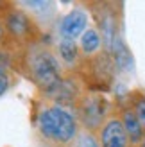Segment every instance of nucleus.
I'll list each match as a JSON object with an SVG mask.
<instances>
[{"mask_svg": "<svg viewBox=\"0 0 145 147\" xmlns=\"http://www.w3.org/2000/svg\"><path fill=\"white\" fill-rule=\"evenodd\" d=\"M113 106H115V111H117V115H118L122 126H124V129H126L127 136H129V140H131V145L133 147L140 145V142L145 138V133H143L138 119H136L133 108L129 106V102L126 100V97L122 100H117Z\"/></svg>", "mask_w": 145, "mask_h": 147, "instance_id": "nucleus-8", "label": "nucleus"}, {"mask_svg": "<svg viewBox=\"0 0 145 147\" xmlns=\"http://www.w3.org/2000/svg\"><path fill=\"white\" fill-rule=\"evenodd\" d=\"M23 52V68L27 77L34 83L38 92L45 97H50L64 77L63 67L57 61L54 49H50L45 43H34L21 50Z\"/></svg>", "mask_w": 145, "mask_h": 147, "instance_id": "nucleus-1", "label": "nucleus"}, {"mask_svg": "<svg viewBox=\"0 0 145 147\" xmlns=\"http://www.w3.org/2000/svg\"><path fill=\"white\" fill-rule=\"evenodd\" d=\"M77 70V79L83 83L86 92H99L104 93L113 88L115 74H117V67L111 54L104 49L102 52L95 56L83 57L79 65L75 67Z\"/></svg>", "mask_w": 145, "mask_h": 147, "instance_id": "nucleus-3", "label": "nucleus"}, {"mask_svg": "<svg viewBox=\"0 0 145 147\" xmlns=\"http://www.w3.org/2000/svg\"><path fill=\"white\" fill-rule=\"evenodd\" d=\"M74 113L77 117L79 127L97 135L100 127L113 113V104L104 93L99 92H84L74 106Z\"/></svg>", "mask_w": 145, "mask_h": 147, "instance_id": "nucleus-4", "label": "nucleus"}, {"mask_svg": "<svg viewBox=\"0 0 145 147\" xmlns=\"http://www.w3.org/2000/svg\"><path fill=\"white\" fill-rule=\"evenodd\" d=\"M18 5L38 24L40 29L52 25L56 18V4L48 0H25V2H18Z\"/></svg>", "mask_w": 145, "mask_h": 147, "instance_id": "nucleus-9", "label": "nucleus"}, {"mask_svg": "<svg viewBox=\"0 0 145 147\" xmlns=\"http://www.w3.org/2000/svg\"><path fill=\"white\" fill-rule=\"evenodd\" d=\"M11 63H13V56L0 49V72H9Z\"/></svg>", "mask_w": 145, "mask_h": 147, "instance_id": "nucleus-15", "label": "nucleus"}, {"mask_svg": "<svg viewBox=\"0 0 145 147\" xmlns=\"http://www.w3.org/2000/svg\"><path fill=\"white\" fill-rule=\"evenodd\" d=\"M79 50H81L83 57L95 56L104 50V40L97 27H88L83 32V36L79 38Z\"/></svg>", "mask_w": 145, "mask_h": 147, "instance_id": "nucleus-11", "label": "nucleus"}, {"mask_svg": "<svg viewBox=\"0 0 145 147\" xmlns=\"http://www.w3.org/2000/svg\"><path fill=\"white\" fill-rule=\"evenodd\" d=\"M126 100L129 102V106L133 108L136 119H138L140 126L145 133V92L143 90H133L126 95Z\"/></svg>", "mask_w": 145, "mask_h": 147, "instance_id": "nucleus-12", "label": "nucleus"}, {"mask_svg": "<svg viewBox=\"0 0 145 147\" xmlns=\"http://www.w3.org/2000/svg\"><path fill=\"white\" fill-rule=\"evenodd\" d=\"M2 5V4H0ZM7 40V36H5V27H4V20H2V13H0V47H4V43Z\"/></svg>", "mask_w": 145, "mask_h": 147, "instance_id": "nucleus-16", "label": "nucleus"}, {"mask_svg": "<svg viewBox=\"0 0 145 147\" xmlns=\"http://www.w3.org/2000/svg\"><path fill=\"white\" fill-rule=\"evenodd\" d=\"M36 129L50 147H68L81 131L75 113L57 102H47L36 115Z\"/></svg>", "mask_w": 145, "mask_h": 147, "instance_id": "nucleus-2", "label": "nucleus"}, {"mask_svg": "<svg viewBox=\"0 0 145 147\" xmlns=\"http://www.w3.org/2000/svg\"><path fill=\"white\" fill-rule=\"evenodd\" d=\"M68 147H100V145H99V138H97V135L88 133V131L81 129V131L77 133L75 140L72 142Z\"/></svg>", "mask_w": 145, "mask_h": 147, "instance_id": "nucleus-13", "label": "nucleus"}, {"mask_svg": "<svg viewBox=\"0 0 145 147\" xmlns=\"http://www.w3.org/2000/svg\"><path fill=\"white\" fill-rule=\"evenodd\" d=\"M54 52L57 61L61 63V67H66V68H74L79 65V61L83 59L81 56V50H79V43L74 40H64L59 38L54 47Z\"/></svg>", "mask_w": 145, "mask_h": 147, "instance_id": "nucleus-10", "label": "nucleus"}, {"mask_svg": "<svg viewBox=\"0 0 145 147\" xmlns=\"http://www.w3.org/2000/svg\"><path fill=\"white\" fill-rule=\"evenodd\" d=\"M88 29V13L83 7H75L70 13H66L57 24V32L59 38L64 40H77L81 38L83 32Z\"/></svg>", "mask_w": 145, "mask_h": 147, "instance_id": "nucleus-7", "label": "nucleus"}, {"mask_svg": "<svg viewBox=\"0 0 145 147\" xmlns=\"http://www.w3.org/2000/svg\"><path fill=\"white\" fill-rule=\"evenodd\" d=\"M97 138L100 147H133L117 111H115V106H113L111 117L106 120V124L97 133Z\"/></svg>", "mask_w": 145, "mask_h": 147, "instance_id": "nucleus-6", "label": "nucleus"}, {"mask_svg": "<svg viewBox=\"0 0 145 147\" xmlns=\"http://www.w3.org/2000/svg\"><path fill=\"white\" fill-rule=\"evenodd\" d=\"M13 84V77H11V74L9 72H0V97L9 90Z\"/></svg>", "mask_w": 145, "mask_h": 147, "instance_id": "nucleus-14", "label": "nucleus"}, {"mask_svg": "<svg viewBox=\"0 0 145 147\" xmlns=\"http://www.w3.org/2000/svg\"><path fill=\"white\" fill-rule=\"evenodd\" d=\"M136 147H145V138H143V140L140 142V145H136Z\"/></svg>", "mask_w": 145, "mask_h": 147, "instance_id": "nucleus-17", "label": "nucleus"}, {"mask_svg": "<svg viewBox=\"0 0 145 147\" xmlns=\"http://www.w3.org/2000/svg\"><path fill=\"white\" fill-rule=\"evenodd\" d=\"M2 20L7 40L14 41L21 50L40 41L41 29L18 4H7L2 11Z\"/></svg>", "mask_w": 145, "mask_h": 147, "instance_id": "nucleus-5", "label": "nucleus"}]
</instances>
